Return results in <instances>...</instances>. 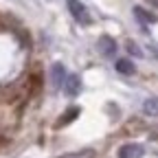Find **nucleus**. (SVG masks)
I'll list each match as a JSON object with an SVG mask.
<instances>
[{"label":"nucleus","mask_w":158,"mask_h":158,"mask_svg":"<svg viewBox=\"0 0 158 158\" xmlns=\"http://www.w3.org/2000/svg\"><path fill=\"white\" fill-rule=\"evenodd\" d=\"M79 90H81V79H79V75H66L64 92H66L68 97H77Z\"/></svg>","instance_id":"5"},{"label":"nucleus","mask_w":158,"mask_h":158,"mask_svg":"<svg viewBox=\"0 0 158 158\" xmlns=\"http://www.w3.org/2000/svg\"><path fill=\"white\" fill-rule=\"evenodd\" d=\"M79 112H81V110H79L77 106H75V108H70L68 112H64V114H62V118L57 121V127H62V125H66V123H73L75 118H77V114H79Z\"/></svg>","instance_id":"9"},{"label":"nucleus","mask_w":158,"mask_h":158,"mask_svg":"<svg viewBox=\"0 0 158 158\" xmlns=\"http://www.w3.org/2000/svg\"><path fill=\"white\" fill-rule=\"evenodd\" d=\"M66 5H68L70 15L77 20L79 24H92V18H90V13H88L84 2H79V0H66Z\"/></svg>","instance_id":"1"},{"label":"nucleus","mask_w":158,"mask_h":158,"mask_svg":"<svg viewBox=\"0 0 158 158\" xmlns=\"http://www.w3.org/2000/svg\"><path fill=\"white\" fill-rule=\"evenodd\" d=\"M97 48H99V53H101L103 57H112V55L116 53V42H114V37L101 35V37H99V42H97Z\"/></svg>","instance_id":"4"},{"label":"nucleus","mask_w":158,"mask_h":158,"mask_svg":"<svg viewBox=\"0 0 158 158\" xmlns=\"http://www.w3.org/2000/svg\"><path fill=\"white\" fill-rule=\"evenodd\" d=\"M143 112H145L147 116H158V99H154V97L145 99V103H143Z\"/></svg>","instance_id":"8"},{"label":"nucleus","mask_w":158,"mask_h":158,"mask_svg":"<svg viewBox=\"0 0 158 158\" xmlns=\"http://www.w3.org/2000/svg\"><path fill=\"white\" fill-rule=\"evenodd\" d=\"M125 48H127V53H130V55H136V57H143V51L138 48V44H134L132 40H127V42H125Z\"/></svg>","instance_id":"10"},{"label":"nucleus","mask_w":158,"mask_h":158,"mask_svg":"<svg viewBox=\"0 0 158 158\" xmlns=\"http://www.w3.org/2000/svg\"><path fill=\"white\" fill-rule=\"evenodd\" d=\"M145 147L141 143H127L118 149V158H143Z\"/></svg>","instance_id":"3"},{"label":"nucleus","mask_w":158,"mask_h":158,"mask_svg":"<svg viewBox=\"0 0 158 158\" xmlns=\"http://www.w3.org/2000/svg\"><path fill=\"white\" fill-rule=\"evenodd\" d=\"M114 68H116V73H121V75H134L136 73V66L130 62V59H116Z\"/></svg>","instance_id":"7"},{"label":"nucleus","mask_w":158,"mask_h":158,"mask_svg":"<svg viewBox=\"0 0 158 158\" xmlns=\"http://www.w3.org/2000/svg\"><path fill=\"white\" fill-rule=\"evenodd\" d=\"M64 81H66V70L62 64H53L51 66V86L53 90H59L64 88Z\"/></svg>","instance_id":"2"},{"label":"nucleus","mask_w":158,"mask_h":158,"mask_svg":"<svg viewBox=\"0 0 158 158\" xmlns=\"http://www.w3.org/2000/svg\"><path fill=\"white\" fill-rule=\"evenodd\" d=\"M132 11H134V15L141 20V22H145V24H156V22H158V15L152 13V11H147V9H143V7H134Z\"/></svg>","instance_id":"6"},{"label":"nucleus","mask_w":158,"mask_h":158,"mask_svg":"<svg viewBox=\"0 0 158 158\" xmlns=\"http://www.w3.org/2000/svg\"><path fill=\"white\" fill-rule=\"evenodd\" d=\"M62 158H94V152H92V149H84V152L68 154V156H62Z\"/></svg>","instance_id":"11"}]
</instances>
